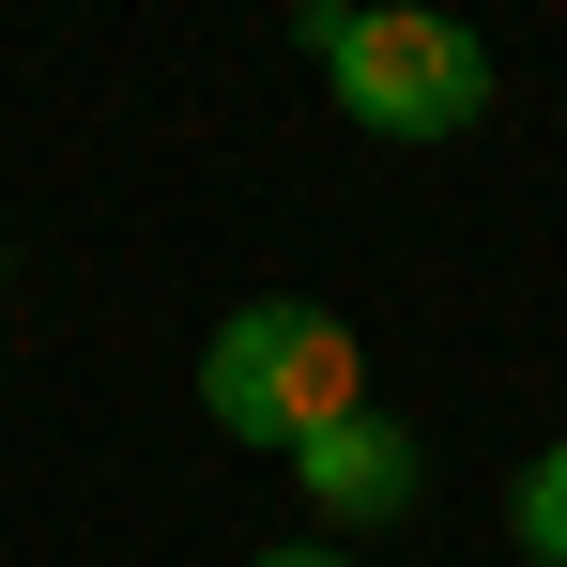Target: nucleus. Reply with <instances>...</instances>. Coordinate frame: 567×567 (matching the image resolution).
Returning <instances> with one entry per match:
<instances>
[{"label": "nucleus", "instance_id": "2", "mask_svg": "<svg viewBox=\"0 0 567 567\" xmlns=\"http://www.w3.org/2000/svg\"><path fill=\"white\" fill-rule=\"evenodd\" d=\"M199 414L230 430V445H307V430H338V414H369V353H353V322L338 307H307V291H261V307H230L215 338H199Z\"/></svg>", "mask_w": 567, "mask_h": 567}, {"label": "nucleus", "instance_id": "4", "mask_svg": "<svg viewBox=\"0 0 567 567\" xmlns=\"http://www.w3.org/2000/svg\"><path fill=\"white\" fill-rule=\"evenodd\" d=\"M506 537H522L537 567H567V445H537V461L506 475Z\"/></svg>", "mask_w": 567, "mask_h": 567}, {"label": "nucleus", "instance_id": "5", "mask_svg": "<svg viewBox=\"0 0 567 567\" xmlns=\"http://www.w3.org/2000/svg\"><path fill=\"white\" fill-rule=\"evenodd\" d=\"M261 567H369V553H353V537H277Z\"/></svg>", "mask_w": 567, "mask_h": 567}, {"label": "nucleus", "instance_id": "1", "mask_svg": "<svg viewBox=\"0 0 567 567\" xmlns=\"http://www.w3.org/2000/svg\"><path fill=\"white\" fill-rule=\"evenodd\" d=\"M291 47L322 62V93L369 138H461L491 107V47L430 0H291Z\"/></svg>", "mask_w": 567, "mask_h": 567}, {"label": "nucleus", "instance_id": "3", "mask_svg": "<svg viewBox=\"0 0 567 567\" xmlns=\"http://www.w3.org/2000/svg\"><path fill=\"white\" fill-rule=\"evenodd\" d=\"M291 491L322 506V537H383V522H414L430 445H414V414H338V430L291 445Z\"/></svg>", "mask_w": 567, "mask_h": 567}]
</instances>
